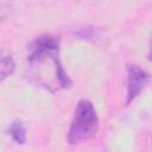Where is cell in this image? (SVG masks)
Returning <instances> with one entry per match:
<instances>
[{"instance_id":"cell-5","label":"cell","mask_w":152,"mask_h":152,"mask_svg":"<svg viewBox=\"0 0 152 152\" xmlns=\"http://www.w3.org/2000/svg\"><path fill=\"white\" fill-rule=\"evenodd\" d=\"M14 12V7L10 2H0V19L10 17Z\"/></svg>"},{"instance_id":"cell-3","label":"cell","mask_w":152,"mask_h":152,"mask_svg":"<svg viewBox=\"0 0 152 152\" xmlns=\"http://www.w3.org/2000/svg\"><path fill=\"white\" fill-rule=\"evenodd\" d=\"M8 134L17 144H24L26 140V128L20 121H13L7 129Z\"/></svg>"},{"instance_id":"cell-2","label":"cell","mask_w":152,"mask_h":152,"mask_svg":"<svg viewBox=\"0 0 152 152\" xmlns=\"http://www.w3.org/2000/svg\"><path fill=\"white\" fill-rule=\"evenodd\" d=\"M128 78H127V100L126 104L128 106L144 89L148 81V74L141 69L139 65L131 64L127 68Z\"/></svg>"},{"instance_id":"cell-1","label":"cell","mask_w":152,"mask_h":152,"mask_svg":"<svg viewBox=\"0 0 152 152\" xmlns=\"http://www.w3.org/2000/svg\"><path fill=\"white\" fill-rule=\"evenodd\" d=\"M99 128V118L94 104L88 100H81L74 112V116L68 131V142L71 145L93 138Z\"/></svg>"},{"instance_id":"cell-4","label":"cell","mask_w":152,"mask_h":152,"mask_svg":"<svg viewBox=\"0 0 152 152\" xmlns=\"http://www.w3.org/2000/svg\"><path fill=\"white\" fill-rule=\"evenodd\" d=\"M14 62L11 57H1L0 58V82L11 76L14 71Z\"/></svg>"}]
</instances>
